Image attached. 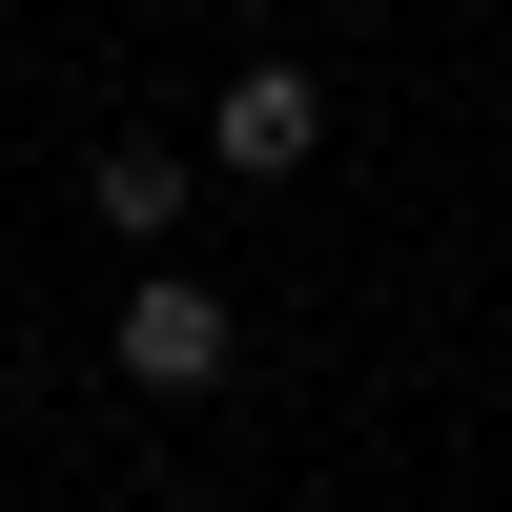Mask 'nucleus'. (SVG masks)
<instances>
[{
  "mask_svg": "<svg viewBox=\"0 0 512 512\" xmlns=\"http://www.w3.org/2000/svg\"><path fill=\"white\" fill-rule=\"evenodd\" d=\"M226 349H246V328H226V287H205V267H123V390L185 410V390H226Z\"/></svg>",
  "mask_w": 512,
  "mask_h": 512,
  "instance_id": "obj_1",
  "label": "nucleus"
},
{
  "mask_svg": "<svg viewBox=\"0 0 512 512\" xmlns=\"http://www.w3.org/2000/svg\"><path fill=\"white\" fill-rule=\"evenodd\" d=\"M308 144H328V82H308V62H246L226 103H205V164H246V185H287Z\"/></svg>",
  "mask_w": 512,
  "mask_h": 512,
  "instance_id": "obj_2",
  "label": "nucleus"
},
{
  "mask_svg": "<svg viewBox=\"0 0 512 512\" xmlns=\"http://www.w3.org/2000/svg\"><path fill=\"white\" fill-rule=\"evenodd\" d=\"M82 205H103V246H164V226H185V144H103Z\"/></svg>",
  "mask_w": 512,
  "mask_h": 512,
  "instance_id": "obj_3",
  "label": "nucleus"
}]
</instances>
